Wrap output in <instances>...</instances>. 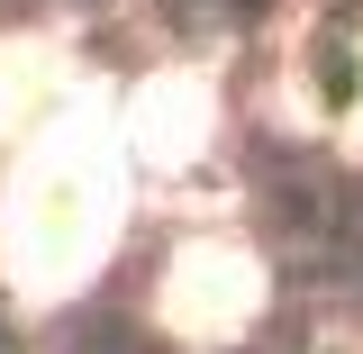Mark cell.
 <instances>
[{"instance_id": "obj_3", "label": "cell", "mask_w": 363, "mask_h": 354, "mask_svg": "<svg viewBox=\"0 0 363 354\" xmlns=\"http://www.w3.org/2000/svg\"><path fill=\"white\" fill-rule=\"evenodd\" d=\"M128 145L155 155V164H191V155L209 145V100H200V82H155L145 100H136Z\"/></svg>"}, {"instance_id": "obj_2", "label": "cell", "mask_w": 363, "mask_h": 354, "mask_svg": "<svg viewBox=\"0 0 363 354\" xmlns=\"http://www.w3.org/2000/svg\"><path fill=\"white\" fill-rule=\"evenodd\" d=\"M255 309H264V264H255L245 245L200 236V245L173 255V272H164V327H173V336L218 345V336H236Z\"/></svg>"}, {"instance_id": "obj_1", "label": "cell", "mask_w": 363, "mask_h": 354, "mask_svg": "<svg viewBox=\"0 0 363 354\" xmlns=\"http://www.w3.org/2000/svg\"><path fill=\"white\" fill-rule=\"evenodd\" d=\"M128 219V173H118V136H82V128H45L28 145V164L9 182L0 209V272L28 300H64L109 264Z\"/></svg>"}]
</instances>
